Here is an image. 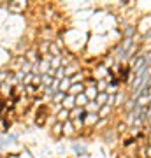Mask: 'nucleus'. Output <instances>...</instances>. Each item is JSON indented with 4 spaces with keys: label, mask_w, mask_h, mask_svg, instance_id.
Here are the masks:
<instances>
[{
    "label": "nucleus",
    "mask_w": 151,
    "mask_h": 158,
    "mask_svg": "<svg viewBox=\"0 0 151 158\" xmlns=\"http://www.w3.org/2000/svg\"><path fill=\"white\" fill-rule=\"evenodd\" d=\"M72 149H74V153L78 155V156H81V158H88V146L86 144H81V142H72Z\"/></svg>",
    "instance_id": "1"
},
{
    "label": "nucleus",
    "mask_w": 151,
    "mask_h": 158,
    "mask_svg": "<svg viewBox=\"0 0 151 158\" xmlns=\"http://www.w3.org/2000/svg\"><path fill=\"white\" fill-rule=\"evenodd\" d=\"M123 107H125V111H127V114H128V113H132V111L135 109V98H132V97H128V98L125 100Z\"/></svg>",
    "instance_id": "12"
},
{
    "label": "nucleus",
    "mask_w": 151,
    "mask_h": 158,
    "mask_svg": "<svg viewBox=\"0 0 151 158\" xmlns=\"http://www.w3.org/2000/svg\"><path fill=\"white\" fill-rule=\"evenodd\" d=\"M146 158H151V146L149 144L146 146Z\"/></svg>",
    "instance_id": "22"
},
{
    "label": "nucleus",
    "mask_w": 151,
    "mask_h": 158,
    "mask_svg": "<svg viewBox=\"0 0 151 158\" xmlns=\"http://www.w3.org/2000/svg\"><path fill=\"white\" fill-rule=\"evenodd\" d=\"M63 123H60V121H56V125L53 127V134H56V135H60V134H63Z\"/></svg>",
    "instance_id": "17"
},
{
    "label": "nucleus",
    "mask_w": 151,
    "mask_h": 158,
    "mask_svg": "<svg viewBox=\"0 0 151 158\" xmlns=\"http://www.w3.org/2000/svg\"><path fill=\"white\" fill-rule=\"evenodd\" d=\"M65 95H67V93H63V91H58V90H56V93L53 95V100H55V102H60V98H65Z\"/></svg>",
    "instance_id": "18"
},
{
    "label": "nucleus",
    "mask_w": 151,
    "mask_h": 158,
    "mask_svg": "<svg viewBox=\"0 0 151 158\" xmlns=\"http://www.w3.org/2000/svg\"><path fill=\"white\" fill-rule=\"evenodd\" d=\"M56 119L60 121V123H65L67 119H70V111H67V109H60V113H58V116H56Z\"/></svg>",
    "instance_id": "11"
},
{
    "label": "nucleus",
    "mask_w": 151,
    "mask_h": 158,
    "mask_svg": "<svg viewBox=\"0 0 151 158\" xmlns=\"http://www.w3.org/2000/svg\"><path fill=\"white\" fill-rule=\"evenodd\" d=\"M97 85H99V86H97V90H99V91H104V90H106V85H107V79H102V81H99Z\"/></svg>",
    "instance_id": "20"
},
{
    "label": "nucleus",
    "mask_w": 151,
    "mask_h": 158,
    "mask_svg": "<svg viewBox=\"0 0 151 158\" xmlns=\"http://www.w3.org/2000/svg\"><path fill=\"white\" fill-rule=\"evenodd\" d=\"M107 97H109V93H107V91H99V95H97L95 102L99 104V106H106V104H107Z\"/></svg>",
    "instance_id": "13"
},
{
    "label": "nucleus",
    "mask_w": 151,
    "mask_h": 158,
    "mask_svg": "<svg viewBox=\"0 0 151 158\" xmlns=\"http://www.w3.org/2000/svg\"><path fill=\"white\" fill-rule=\"evenodd\" d=\"M125 128H127V125H125V123H120V125H118V132H125Z\"/></svg>",
    "instance_id": "23"
},
{
    "label": "nucleus",
    "mask_w": 151,
    "mask_h": 158,
    "mask_svg": "<svg viewBox=\"0 0 151 158\" xmlns=\"http://www.w3.org/2000/svg\"><path fill=\"white\" fill-rule=\"evenodd\" d=\"M79 93H84V83H72V86H70V90L67 91V95H79Z\"/></svg>",
    "instance_id": "2"
},
{
    "label": "nucleus",
    "mask_w": 151,
    "mask_h": 158,
    "mask_svg": "<svg viewBox=\"0 0 151 158\" xmlns=\"http://www.w3.org/2000/svg\"><path fill=\"white\" fill-rule=\"evenodd\" d=\"M74 102H76V107H86V104H88L90 100L84 93H79V95L74 97Z\"/></svg>",
    "instance_id": "4"
},
{
    "label": "nucleus",
    "mask_w": 151,
    "mask_h": 158,
    "mask_svg": "<svg viewBox=\"0 0 151 158\" xmlns=\"http://www.w3.org/2000/svg\"><path fill=\"white\" fill-rule=\"evenodd\" d=\"M63 135H74L76 134V128H74V125H72V121L70 119H67L65 123H63Z\"/></svg>",
    "instance_id": "9"
},
{
    "label": "nucleus",
    "mask_w": 151,
    "mask_h": 158,
    "mask_svg": "<svg viewBox=\"0 0 151 158\" xmlns=\"http://www.w3.org/2000/svg\"><path fill=\"white\" fill-rule=\"evenodd\" d=\"M111 111H112V107L106 104V106H100V109H99V113L97 114H99V118L100 119H107V116L111 114Z\"/></svg>",
    "instance_id": "10"
},
{
    "label": "nucleus",
    "mask_w": 151,
    "mask_h": 158,
    "mask_svg": "<svg viewBox=\"0 0 151 158\" xmlns=\"http://www.w3.org/2000/svg\"><path fill=\"white\" fill-rule=\"evenodd\" d=\"M137 142V139L135 137H130V139H127V141L123 142V148H128V146H132V144H135Z\"/></svg>",
    "instance_id": "21"
},
{
    "label": "nucleus",
    "mask_w": 151,
    "mask_h": 158,
    "mask_svg": "<svg viewBox=\"0 0 151 158\" xmlns=\"http://www.w3.org/2000/svg\"><path fill=\"white\" fill-rule=\"evenodd\" d=\"M7 158H9V156H7Z\"/></svg>",
    "instance_id": "25"
},
{
    "label": "nucleus",
    "mask_w": 151,
    "mask_h": 158,
    "mask_svg": "<svg viewBox=\"0 0 151 158\" xmlns=\"http://www.w3.org/2000/svg\"><path fill=\"white\" fill-rule=\"evenodd\" d=\"M128 76H130V69L128 67H120V81L123 83V81H127L128 79Z\"/></svg>",
    "instance_id": "15"
},
{
    "label": "nucleus",
    "mask_w": 151,
    "mask_h": 158,
    "mask_svg": "<svg viewBox=\"0 0 151 158\" xmlns=\"http://www.w3.org/2000/svg\"><path fill=\"white\" fill-rule=\"evenodd\" d=\"M58 91H63V93H67L69 90H70V86H72V83H70V79L69 77H63L62 81H58Z\"/></svg>",
    "instance_id": "7"
},
{
    "label": "nucleus",
    "mask_w": 151,
    "mask_h": 158,
    "mask_svg": "<svg viewBox=\"0 0 151 158\" xmlns=\"http://www.w3.org/2000/svg\"><path fill=\"white\" fill-rule=\"evenodd\" d=\"M99 114L97 113H88V116H86V119H84V127L88 125V127H93V125L99 123Z\"/></svg>",
    "instance_id": "5"
},
{
    "label": "nucleus",
    "mask_w": 151,
    "mask_h": 158,
    "mask_svg": "<svg viewBox=\"0 0 151 158\" xmlns=\"http://www.w3.org/2000/svg\"><path fill=\"white\" fill-rule=\"evenodd\" d=\"M127 98H128V97L125 95L123 91H118L116 95H114V104H112V106H114V107H120V106H123L125 104Z\"/></svg>",
    "instance_id": "8"
},
{
    "label": "nucleus",
    "mask_w": 151,
    "mask_h": 158,
    "mask_svg": "<svg viewBox=\"0 0 151 158\" xmlns=\"http://www.w3.org/2000/svg\"><path fill=\"white\" fill-rule=\"evenodd\" d=\"M132 35H134V27H127V30H125V39H132Z\"/></svg>",
    "instance_id": "19"
},
{
    "label": "nucleus",
    "mask_w": 151,
    "mask_h": 158,
    "mask_svg": "<svg viewBox=\"0 0 151 158\" xmlns=\"http://www.w3.org/2000/svg\"><path fill=\"white\" fill-rule=\"evenodd\" d=\"M53 83V76L51 74H40V86H49Z\"/></svg>",
    "instance_id": "16"
},
{
    "label": "nucleus",
    "mask_w": 151,
    "mask_h": 158,
    "mask_svg": "<svg viewBox=\"0 0 151 158\" xmlns=\"http://www.w3.org/2000/svg\"><path fill=\"white\" fill-rule=\"evenodd\" d=\"M62 107L67 109V111H72V109L76 107V102H74L72 95H65V98L62 100Z\"/></svg>",
    "instance_id": "3"
},
{
    "label": "nucleus",
    "mask_w": 151,
    "mask_h": 158,
    "mask_svg": "<svg viewBox=\"0 0 151 158\" xmlns=\"http://www.w3.org/2000/svg\"><path fill=\"white\" fill-rule=\"evenodd\" d=\"M4 149V146H2V134H0V151Z\"/></svg>",
    "instance_id": "24"
},
{
    "label": "nucleus",
    "mask_w": 151,
    "mask_h": 158,
    "mask_svg": "<svg viewBox=\"0 0 151 158\" xmlns=\"http://www.w3.org/2000/svg\"><path fill=\"white\" fill-rule=\"evenodd\" d=\"M0 158H2V156H0Z\"/></svg>",
    "instance_id": "26"
},
{
    "label": "nucleus",
    "mask_w": 151,
    "mask_h": 158,
    "mask_svg": "<svg viewBox=\"0 0 151 158\" xmlns=\"http://www.w3.org/2000/svg\"><path fill=\"white\" fill-rule=\"evenodd\" d=\"M84 95L88 97V100H95L97 95H99L97 86H86V88H84Z\"/></svg>",
    "instance_id": "6"
},
{
    "label": "nucleus",
    "mask_w": 151,
    "mask_h": 158,
    "mask_svg": "<svg viewBox=\"0 0 151 158\" xmlns=\"http://www.w3.org/2000/svg\"><path fill=\"white\" fill-rule=\"evenodd\" d=\"M86 113H99V109H100V106H99V104H97L95 100H90L88 104H86Z\"/></svg>",
    "instance_id": "14"
}]
</instances>
